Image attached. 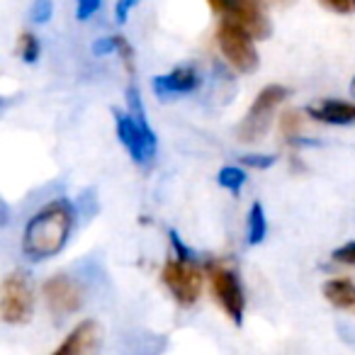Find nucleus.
<instances>
[{"label": "nucleus", "mask_w": 355, "mask_h": 355, "mask_svg": "<svg viewBox=\"0 0 355 355\" xmlns=\"http://www.w3.org/2000/svg\"><path fill=\"white\" fill-rule=\"evenodd\" d=\"M42 297H44L46 306H49L51 314L69 316L83 306L85 302V290L78 280H73L71 275H54L44 282L42 287Z\"/></svg>", "instance_id": "nucleus-9"}, {"label": "nucleus", "mask_w": 355, "mask_h": 355, "mask_svg": "<svg viewBox=\"0 0 355 355\" xmlns=\"http://www.w3.org/2000/svg\"><path fill=\"white\" fill-rule=\"evenodd\" d=\"M324 297L336 309L355 314V282L350 280H329L324 282Z\"/></svg>", "instance_id": "nucleus-13"}, {"label": "nucleus", "mask_w": 355, "mask_h": 355, "mask_svg": "<svg viewBox=\"0 0 355 355\" xmlns=\"http://www.w3.org/2000/svg\"><path fill=\"white\" fill-rule=\"evenodd\" d=\"M198 88H200V76H198V71L190 69V66H180V69H173L171 73L153 78V93H156L158 98L185 95Z\"/></svg>", "instance_id": "nucleus-11"}, {"label": "nucleus", "mask_w": 355, "mask_h": 355, "mask_svg": "<svg viewBox=\"0 0 355 355\" xmlns=\"http://www.w3.org/2000/svg\"><path fill=\"white\" fill-rule=\"evenodd\" d=\"M51 12H54V6H51V0H35L30 8V20L32 22H49Z\"/></svg>", "instance_id": "nucleus-18"}, {"label": "nucleus", "mask_w": 355, "mask_h": 355, "mask_svg": "<svg viewBox=\"0 0 355 355\" xmlns=\"http://www.w3.org/2000/svg\"><path fill=\"white\" fill-rule=\"evenodd\" d=\"M139 0H117V6H114V17H117V22H127L129 12H132V8L137 6Z\"/></svg>", "instance_id": "nucleus-24"}, {"label": "nucleus", "mask_w": 355, "mask_h": 355, "mask_svg": "<svg viewBox=\"0 0 355 355\" xmlns=\"http://www.w3.org/2000/svg\"><path fill=\"white\" fill-rule=\"evenodd\" d=\"M73 229V207L66 200H54L44 205L27 222L22 234V253L30 261H46L59 256Z\"/></svg>", "instance_id": "nucleus-1"}, {"label": "nucleus", "mask_w": 355, "mask_h": 355, "mask_svg": "<svg viewBox=\"0 0 355 355\" xmlns=\"http://www.w3.org/2000/svg\"><path fill=\"white\" fill-rule=\"evenodd\" d=\"M163 285L173 295V300L180 306H193L202 295L205 272L195 266L190 256H175L163 266Z\"/></svg>", "instance_id": "nucleus-3"}, {"label": "nucleus", "mask_w": 355, "mask_h": 355, "mask_svg": "<svg viewBox=\"0 0 355 355\" xmlns=\"http://www.w3.org/2000/svg\"><path fill=\"white\" fill-rule=\"evenodd\" d=\"M268 234V222H266V212H263V205L256 202L248 212V222H246V236H248V243L256 246L266 239Z\"/></svg>", "instance_id": "nucleus-14"}, {"label": "nucleus", "mask_w": 355, "mask_h": 355, "mask_svg": "<svg viewBox=\"0 0 355 355\" xmlns=\"http://www.w3.org/2000/svg\"><path fill=\"white\" fill-rule=\"evenodd\" d=\"M334 261L345 263V266H355V241L345 243V246L336 248L334 251Z\"/></svg>", "instance_id": "nucleus-21"}, {"label": "nucleus", "mask_w": 355, "mask_h": 355, "mask_svg": "<svg viewBox=\"0 0 355 355\" xmlns=\"http://www.w3.org/2000/svg\"><path fill=\"white\" fill-rule=\"evenodd\" d=\"M114 42H117V54L122 56L124 66H127V71L132 73L134 71V49L129 46V42L124 40V37H114Z\"/></svg>", "instance_id": "nucleus-19"}, {"label": "nucleus", "mask_w": 355, "mask_h": 355, "mask_svg": "<svg viewBox=\"0 0 355 355\" xmlns=\"http://www.w3.org/2000/svg\"><path fill=\"white\" fill-rule=\"evenodd\" d=\"M17 51H20L25 64H35V61L40 59V51H42L40 40H37L32 32H22L20 40H17Z\"/></svg>", "instance_id": "nucleus-16"}, {"label": "nucleus", "mask_w": 355, "mask_h": 355, "mask_svg": "<svg viewBox=\"0 0 355 355\" xmlns=\"http://www.w3.org/2000/svg\"><path fill=\"white\" fill-rule=\"evenodd\" d=\"M207 275H209V287H212L214 300L219 302L227 316L234 324H241L243 321V311H246V295H243L241 280L234 270L212 263L207 266Z\"/></svg>", "instance_id": "nucleus-8"}, {"label": "nucleus", "mask_w": 355, "mask_h": 355, "mask_svg": "<svg viewBox=\"0 0 355 355\" xmlns=\"http://www.w3.org/2000/svg\"><path fill=\"white\" fill-rule=\"evenodd\" d=\"M35 314V290L27 272L15 270L6 275L0 290V316L6 324H27Z\"/></svg>", "instance_id": "nucleus-5"}, {"label": "nucleus", "mask_w": 355, "mask_h": 355, "mask_svg": "<svg viewBox=\"0 0 355 355\" xmlns=\"http://www.w3.org/2000/svg\"><path fill=\"white\" fill-rule=\"evenodd\" d=\"M103 348V326L93 319H85L64 338V343L51 355H100Z\"/></svg>", "instance_id": "nucleus-10"}, {"label": "nucleus", "mask_w": 355, "mask_h": 355, "mask_svg": "<svg viewBox=\"0 0 355 355\" xmlns=\"http://www.w3.org/2000/svg\"><path fill=\"white\" fill-rule=\"evenodd\" d=\"M261 3H272V6H280V3H290V0H261Z\"/></svg>", "instance_id": "nucleus-26"}, {"label": "nucleus", "mask_w": 355, "mask_h": 355, "mask_svg": "<svg viewBox=\"0 0 355 355\" xmlns=\"http://www.w3.org/2000/svg\"><path fill=\"white\" fill-rule=\"evenodd\" d=\"M217 46L224 59L229 61V66L236 69L239 73H253V71H258L261 56H258V49L253 44V37L243 27H239L236 22H229V20L219 22Z\"/></svg>", "instance_id": "nucleus-6"}, {"label": "nucleus", "mask_w": 355, "mask_h": 355, "mask_svg": "<svg viewBox=\"0 0 355 355\" xmlns=\"http://www.w3.org/2000/svg\"><path fill=\"white\" fill-rule=\"evenodd\" d=\"M241 163L243 166H251V168H270L272 163H275V156H253V153H248V156H241Z\"/></svg>", "instance_id": "nucleus-22"}, {"label": "nucleus", "mask_w": 355, "mask_h": 355, "mask_svg": "<svg viewBox=\"0 0 355 355\" xmlns=\"http://www.w3.org/2000/svg\"><path fill=\"white\" fill-rule=\"evenodd\" d=\"M321 3L338 15H353L355 12V0H321Z\"/></svg>", "instance_id": "nucleus-20"}, {"label": "nucleus", "mask_w": 355, "mask_h": 355, "mask_svg": "<svg viewBox=\"0 0 355 355\" xmlns=\"http://www.w3.org/2000/svg\"><path fill=\"white\" fill-rule=\"evenodd\" d=\"M114 124H117V137L129 156L137 163H148L156 156V134L148 127L146 110L139 98V90L134 85L127 88V112L114 110Z\"/></svg>", "instance_id": "nucleus-2"}, {"label": "nucleus", "mask_w": 355, "mask_h": 355, "mask_svg": "<svg viewBox=\"0 0 355 355\" xmlns=\"http://www.w3.org/2000/svg\"><path fill=\"white\" fill-rule=\"evenodd\" d=\"M302 122H304V119H302L300 110H287V112H282V117H280L282 134L290 139H297V134H300V129H302Z\"/></svg>", "instance_id": "nucleus-17"}, {"label": "nucleus", "mask_w": 355, "mask_h": 355, "mask_svg": "<svg viewBox=\"0 0 355 355\" xmlns=\"http://www.w3.org/2000/svg\"><path fill=\"white\" fill-rule=\"evenodd\" d=\"M112 51H117V42H114V37H105V40H98L93 44V54H112Z\"/></svg>", "instance_id": "nucleus-25"}, {"label": "nucleus", "mask_w": 355, "mask_h": 355, "mask_svg": "<svg viewBox=\"0 0 355 355\" xmlns=\"http://www.w3.org/2000/svg\"><path fill=\"white\" fill-rule=\"evenodd\" d=\"M350 90H353V95H355V78H353V85H350Z\"/></svg>", "instance_id": "nucleus-27"}, {"label": "nucleus", "mask_w": 355, "mask_h": 355, "mask_svg": "<svg viewBox=\"0 0 355 355\" xmlns=\"http://www.w3.org/2000/svg\"><path fill=\"white\" fill-rule=\"evenodd\" d=\"M217 183L222 185L224 190H232V193H239V190L243 188V183H246V173H243L241 168L227 166V168H222V171H219Z\"/></svg>", "instance_id": "nucleus-15"}, {"label": "nucleus", "mask_w": 355, "mask_h": 355, "mask_svg": "<svg viewBox=\"0 0 355 355\" xmlns=\"http://www.w3.org/2000/svg\"><path fill=\"white\" fill-rule=\"evenodd\" d=\"M306 114L321 124L345 127V124H355V103H345V100H321V103H316V105H309Z\"/></svg>", "instance_id": "nucleus-12"}, {"label": "nucleus", "mask_w": 355, "mask_h": 355, "mask_svg": "<svg viewBox=\"0 0 355 355\" xmlns=\"http://www.w3.org/2000/svg\"><path fill=\"white\" fill-rule=\"evenodd\" d=\"M100 8V0H78V20H88L93 12H98Z\"/></svg>", "instance_id": "nucleus-23"}, {"label": "nucleus", "mask_w": 355, "mask_h": 355, "mask_svg": "<svg viewBox=\"0 0 355 355\" xmlns=\"http://www.w3.org/2000/svg\"><path fill=\"white\" fill-rule=\"evenodd\" d=\"M207 3L224 20L243 27L253 40L270 37V20L263 10L261 0H207Z\"/></svg>", "instance_id": "nucleus-7"}, {"label": "nucleus", "mask_w": 355, "mask_h": 355, "mask_svg": "<svg viewBox=\"0 0 355 355\" xmlns=\"http://www.w3.org/2000/svg\"><path fill=\"white\" fill-rule=\"evenodd\" d=\"M290 90L285 85H266L261 93L256 95L253 105L248 107L243 122L239 124V141L253 144L258 139H263L268 134L272 124V112L282 105V100H287Z\"/></svg>", "instance_id": "nucleus-4"}]
</instances>
